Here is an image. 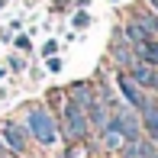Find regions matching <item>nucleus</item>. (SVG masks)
<instances>
[{
    "instance_id": "obj_10",
    "label": "nucleus",
    "mask_w": 158,
    "mask_h": 158,
    "mask_svg": "<svg viewBox=\"0 0 158 158\" xmlns=\"http://www.w3.org/2000/svg\"><path fill=\"white\" fill-rule=\"evenodd\" d=\"M113 58H116V64H123V68H129V64L135 61V52H132V45H126L123 39L113 45Z\"/></svg>"
},
{
    "instance_id": "obj_6",
    "label": "nucleus",
    "mask_w": 158,
    "mask_h": 158,
    "mask_svg": "<svg viewBox=\"0 0 158 158\" xmlns=\"http://www.w3.org/2000/svg\"><path fill=\"white\" fill-rule=\"evenodd\" d=\"M139 113H142V129H145L148 139L158 145V103H152V100H148V103L142 106Z\"/></svg>"
},
{
    "instance_id": "obj_15",
    "label": "nucleus",
    "mask_w": 158,
    "mask_h": 158,
    "mask_svg": "<svg viewBox=\"0 0 158 158\" xmlns=\"http://www.w3.org/2000/svg\"><path fill=\"white\" fill-rule=\"evenodd\" d=\"M16 45L23 48V52H29V39H26V35H16Z\"/></svg>"
},
{
    "instance_id": "obj_9",
    "label": "nucleus",
    "mask_w": 158,
    "mask_h": 158,
    "mask_svg": "<svg viewBox=\"0 0 158 158\" xmlns=\"http://www.w3.org/2000/svg\"><path fill=\"white\" fill-rule=\"evenodd\" d=\"M123 39H126L129 45L135 48V45H139V42L152 39V35H148V32H145V29H142V26H139V23H135V19H132V23H126V26H123Z\"/></svg>"
},
{
    "instance_id": "obj_2",
    "label": "nucleus",
    "mask_w": 158,
    "mask_h": 158,
    "mask_svg": "<svg viewBox=\"0 0 158 158\" xmlns=\"http://www.w3.org/2000/svg\"><path fill=\"white\" fill-rule=\"evenodd\" d=\"M87 129H90V123H87V113L81 110L77 103H64V135H68L71 142H77V139H84L87 135Z\"/></svg>"
},
{
    "instance_id": "obj_11",
    "label": "nucleus",
    "mask_w": 158,
    "mask_h": 158,
    "mask_svg": "<svg viewBox=\"0 0 158 158\" xmlns=\"http://www.w3.org/2000/svg\"><path fill=\"white\" fill-rule=\"evenodd\" d=\"M135 23H139L148 35H155V32H158V16H155V13H135Z\"/></svg>"
},
{
    "instance_id": "obj_19",
    "label": "nucleus",
    "mask_w": 158,
    "mask_h": 158,
    "mask_svg": "<svg viewBox=\"0 0 158 158\" xmlns=\"http://www.w3.org/2000/svg\"><path fill=\"white\" fill-rule=\"evenodd\" d=\"M3 3H6V0H0V10H3Z\"/></svg>"
},
{
    "instance_id": "obj_14",
    "label": "nucleus",
    "mask_w": 158,
    "mask_h": 158,
    "mask_svg": "<svg viewBox=\"0 0 158 158\" xmlns=\"http://www.w3.org/2000/svg\"><path fill=\"white\" fill-rule=\"evenodd\" d=\"M48 71H61V61L55 58V55H48Z\"/></svg>"
},
{
    "instance_id": "obj_13",
    "label": "nucleus",
    "mask_w": 158,
    "mask_h": 158,
    "mask_svg": "<svg viewBox=\"0 0 158 158\" xmlns=\"http://www.w3.org/2000/svg\"><path fill=\"white\" fill-rule=\"evenodd\" d=\"M55 52H58V42H45V45H42V55H55Z\"/></svg>"
},
{
    "instance_id": "obj_5",
    "label": "nucleus",
    "mask_w": 158,
    "mask_h": 158,
    "mask_svg": "<svg viewBox=\"0 0 158 158\" xmlns=\"http://www.w3.org/2000/svg\"><path fill=\"white\" fill-rule=\"evenodd\" d=\"M116 84H119V90H123V97L129 100V106H135V110H142V106L148 103V97H145V90H142L139 84H135L132 77L126 74V71H123V74H116Z\"/></svg>"
},
{
    "instance_id": "obj_12",
    "label": "nucleus",
    "mask_w": 158,
    "mask_h": 158,
    "mask_svg": "<svg viewBox=\"0 0 158 158\" xmlns=\"http://www.w3.org/2000/svg\"><path fill=\"white\" fill-rule=\"evenodd\" d=\"M87 23H90V16H87V13H77V16H74V29H84Z\"/></svg>"
},
{
    "instance_id": "obj_18",
    "label": "nucleus",
    "mask_w": 158,
    "mask_h": 158,
    "mask_svg": "<svg viewBox=\"0 0 158 158\" xmlns=\"http://www.w3.org/2000/svg\"><path fill=\"white\" fill-rule=\"evenodd\" d=\"M3 74H6V71H3V68H0V81H3Z\"/></svg>"
},
{
    "instance_id": "obj_16",
    "label": "nucleus",
    "mask_w": 158,
    "mask_h": 158,
    "mask_svg": "<svg viewBox=\"0 0 158 158\" xmlns=\"http://www.w3.org/2000/svg\"><path fill=\"white\" fill-rule=\"evenodd\" d=\"M52 6H55V10H64V6H68V0H55Z\"/></svg>"
},
{
    "instance_id": "obj_1",
    "label": "nucleus",
    "mask_w": 158,
    "mask_h": 158,
    "mask_svg": "<svg viewBox=\"0 0 158 158\" xmlns=\"http://www.w3.org/2000/svg\"><path fill=\"white\" fill-rule=\"evenodd\" d=\"M26 129H29V135H35V142H42V145H55V139H58V126L48 116V110H42V106H32V110L26 113Z\"/></svg>"
},
{
    "instance_id": "obj_4",
    "label": "nucleus",
    "mask_w": 158,
    "mask_h": 158,
    "mask_svg": "<svg viewBox=\"0 0 158 158\" xmlns=\"http://www.w3.org/2000/svg\"><path fill=\"white\" fill-rule=\"evenodd\" d=\"M0 139H3L6 152H13V155H23V152H26V129H23V126L3 123V126H0Z\"/></svg>"
},
{
    "instance_id": "obj_8",
    "label": "nucleus",
    "mask_w": 158,
    "mask_h": 158,
    "mask_svg": "<svg viewBox=\"0 0 158 158\" xmlns=\"http://www.w3.org/2000/svg\"><path fill=\"white\" fill-rule=\"evenodd\" d=\"M68 97H71V103H77V106L84 110V113H87V106L94 103V90H90V87H87L84 81L71 84V87H68Z\"/></svg>"
},
{
    "instance_id": "obj_3",
    "label": "nucleus",
    "mask_w": 158,
    "mask_h": 158,
    "mask_svg": "<svg viewBox=\"0 0 158 158\" xmlns=\"http://www.w3.org/2000/svg\"><path fill=\"white\" fill-rule=\"evenodd\" d=\"M126 74L132 77L142 90H155V94H158V68H152V64H145V61L135 58V61L126 68Z\"/></svg>"
},
{
    "instance_id": "obj_17",
    "label": "nucleus",
    "mask_w": 158,
    "mask_h": 158,
    "mask_svg": "<svg viewBox=\"0 0 158 158\" xmlns=\"http://www.w3.org/2000/svg\"><path fill=\"white\" fill-rule=\"evenodd\" d=\"M148 3H152V10H155V13H158V0H148Z\"/></svg>"
},
{
    "instance_id": "obj_7",
    "label": "nucleus",
    "mask_w": 158,
    "mask_h": 158,
    "mask_svg": "<svg viewBox=\"0 0 158 158\" xmlns=\"http://www.w3.org/2000/svg\"><path fill=\"white\" fill-rule=\"evenodd\" d=\"M132 52H135V58H139V61L158 68V39H155V35H152V39H145V42H139Z\"/></svg>"
}]
</instances>
